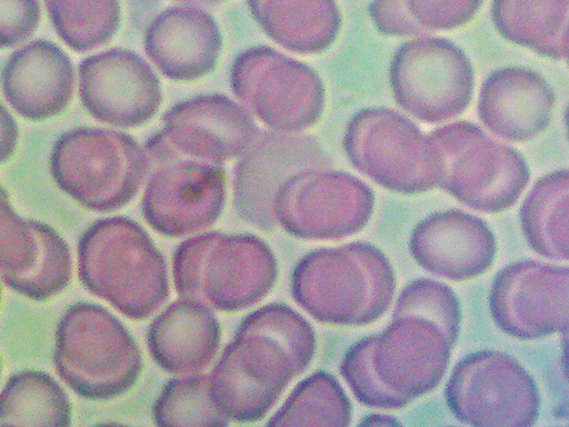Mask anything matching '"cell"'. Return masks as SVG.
Masks as SVG:
<instances>
[{
  "label": "cell",
  "mask_w": 569,
  "mask_h": 427,
  "mask_svg": "<svg viewBox=\"0 0 569 427\" xmlns=\"http://www.w3.org/2000/svg\"><path fill=\"white\" fill-rule=\"evenodd\" d=\"M78 276L83 287L130 319L149 317L167 299V264L134 220L107 217L81 235Z\"/></svg>",
  "instance_id": "obj_1"
},
{
  "label": "cell",
  "mask_w": 569,
  "mask_h": 427,
  "mask_svg": "<svg viewBox=\"0 0 569 427\" xmlns=\"http://www.w3.org/2000/svg\"><path fill=\"white\" fill-rule=\"evenodd\" d=\"M53 364L78 396L109 400L134 385L142 356L118 318L98 305L81 301L70 306L57 325Z\"/></svg>",
  "instance_id": "obj_2"
},
{
  "label": "cell",
  "mask_w": 569,
  "mask_h": 427,
  "mask_svg": "<svg viewBox=\"0 0 569 427\" xmlns=\"http://www.w3.org/2000/svg\"><path fill=\"white\" fill-rule=\"evenodd\" d=\"M49 167L57 186L79 205L108 212L137 195L150 163L144 148L131 136L78 127L54 141Z\"/></svg>",
  "instance_id": "obj_3"
},
{
  "label": "cell",
  "mask_w": 569,
  "mask_h": 427,
  "mask_svg": "<svg viewBox=\"0 0 569 427\" xmlns=\"http://www.w3.org/2000/svg\"><path fill=\"white\" fill-rule=\"evenodd\" d=\"M269 274L266 249L251 235L200 234L180 242L172 256L178 295L222 311L254 302Z\"/></svg>",
  "instance_id": "obj_4"
},
{
  "label": "cell",
  "mask_w": 569,
  "mask_h": 427,
  "mask_svg": "<svg viewBox=\"0 0 569 427\" xmlns=\"http://www.w3.org/2000/svg\"><path fill=\"white\" fill-rule=\"evenodd\" d=\"M152 172L141 201L146 221L167 237H183L211 226L226 199V175L220 162L174 151L160 131L146 143Z\"/></svg>",
  "instance_id": "obj_5"
},
{
  "label": "cell",
  "mask_w": 569,
  "mask_h": 427,
  "mask_svg": "<svg viewBox=\"0 0 569 427\" xmlns=\"http://www.w3.org/2000/svg\"><path fill=\"white\" fill-rule=\"evenodd\" d=\"M83 108L100 122L138 127L158 111L161 88L151 67L136 52L111 48L82 59L78 69Z\"/></svg>",
  "instance_id": "obj_6"
},
{
  "label": "cell",
  "mask_w": 569,
  "mask_h": 427,
  "mask_svg": "<svg viewBox=\"0 0 569 427\" xmlns=\"http://www.w3.org/2000/svg\"><path fill=\"white\" fill-rule=\"evenodd\" d=\"M1 278L13 291L37 301L61 292L71 278V255L50 226L20 217L1 189Z\"/></svg>",
  "instance_id": "obj_7"
},
{
  "label": "cell",
  "mask_w": 569,
  "mask_h": 427,
  "mask_svg": "<svg viewBox=\"0 0 569 427\" xmlns=\"http://www.w3.org/2000/svg\"><path fill=\"white\" fill-rule=\"evenodd\" d=\"M253 126L240 106L222 95H201L163 115L161 136L177 152L221 162L247 146Z\"/></svg>",
  "instance_id": "obj_8"
},
{
  "label": "cell",
  "mask_w": 569,
  "mask_h": 427,
  "mask_svg": "<svg viewBox=\"0 0 569 427\" xmlns=\"http://www.w3.org/2000/svg\"><path fill=\"white\" fill-rule=\"evenodd\" d=\"M221 43L214 19L191 6H173L159 12L143 38L148 58L166 78L176 81L209 73L217 63Z\"/></svg>",
  "instance_id": "obj_9"
},
{
  "label": "cell",
  "mask_w": 569,
  "mask_h": 427,
  "mask_svg": "<svg viewBox=\"0 0 569 427\" xmlns=\"http://www.w3.org/2000/svg\"><path fill=\"white\" fill-rule=\"evenodd\" d=\"M1 83L8 105L22 118L38 121L67 108L74 72L61 48L37 39L11 53L3 66Z\"/></svg>",
  "instance_id": "obj_10"
},
{
  "label": "cell",
  "mask_w": 569,
  "mask_h": 427,
  "mask_svg": "<svg viewBox=\"0 0 569 427\" xmlns=\"http://www.w3.org/2000/svg\"><path fill=\"white\" fill-rule=\"evenodd\" d=\"M220 325L210 308L182 298L172 301L150 324L147 346L164 371L188 376L201 373L220 345Z\"/></svg>",
  "instance_id": "obj_11"
},
{
  "label": "cell",
  "mask_w": 569,
  "mask_h": 427,
  "mask_svg": "<svg viewBox=\"0 0 569 427\" xmlns=\"http://www.w3.org/2000/svg\"><path fill=\"white\" fill-rule=\"evenodd\" d=\"M71 406L48 374L22 370L11 375L0 399L1 426H69Z\"/></svg>",
  "instance_id": "obj_12"
},
{
  "label": "cell",
  "mask_w": 569,
  "mask_h": 427,
  "mask_svg": "<svg viewBox=\"0 0 569 427\" xmlns=\"http://www.w3.org/2000/svg\"><path fill=\"white\" fill-rule=\"evenodd\" d=\"M60 39L84 52L108 42L120 23L118 0H43Z\"/></svg>",
  "instance_id": "obj_13"
},
{
  "label": "cell",
  "mask_w": 569,
  "mask_h": 427,
  "mask_svg": "<svg viewBox=\"0 0 569 427\" xmlns=\"http://www.w3.org/2000/svg\"><path fill=\"white\" fill-rule=\"evenodd\" d=\"M157 426H227L228 417L210 394V377L188 375L168 380L152 406Z\"/></svg>",
  "instance_id": "obj_14"
},
{
  "label": "cell",
  "mask_w": 569,
  "mask_h": 427,
  "mask_svg": "<svg viewBox=\"0 0 569 427\" xmlns=\"http://www.w3.org/2000/svg\"><path fill=\"white\" fill-rule=\"evenodd\" d=\"M40 21L38 0H0L2 48L14 47L29 38Z\"/></svg>",
  "instance_id": "obj_15"
},
{
  "label": "cell",
  "mask_w": 569,
  "mask_h": 427,
  "mask_svg": "<svg viewBox=\"0 0 569 427\" xmlns=\"http://www.w3.org/2000/svg\"><path fill=\"white\" fill-rule=\"evenodd\" d=\"M1 161L4 162L13 153L17 139L18 128L12 116L7 111L4 106L1 107Z\"/></svg>",
  "instance_id": "obj_16"
},
{
  "label": "cell",
  "mask_w": 569,
  "mask_h": 427,
  "mask_svg": "<svg viewBox=\"0 0 569 427\" xmlns=\"http://www.w3.org/2000/svg\"><path fill=\"white\" fill-rule=\"evenodd\" d=\"M200 1L206 2V3H216V2L223 1V0H200Z\"/></svg>",
  "instance_id": "obj_17"
}]
</instances>
